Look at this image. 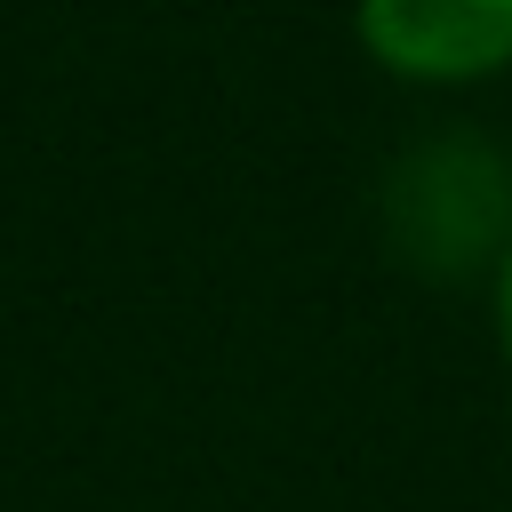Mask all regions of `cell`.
Listing matches in <instances>:
<instances>
[{"label": "cell", "instance_id": "obj_1", "mask_svg": "<svg viewBox=\"0 0 512 512\" xmlns=\"http://www.w3.org/2000/svg\"><path fill=\"white\" fill-rule=\"evenodd\" d=\"M360 32L400 72H496L512 56V0H360Z\"/></svg>", "mask_w": 512, "mask_h": 512}, {"label": "cell", "instance_id": "obj_2", "mask_svg": "<svg viewBox=\"0 0 512 512\" xmlns=\"http://www.w3.org/2000/svg\"><path fill=\"white\" fill-rule=\"evenodd\" d=\"M504 344H512V264H504Z\"/></svg>", "mask_w": 512, "mask_h": 512}]
</instances>
